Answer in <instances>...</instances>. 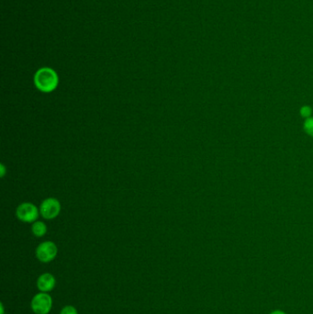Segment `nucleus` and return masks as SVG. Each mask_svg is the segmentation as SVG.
Listing matches in <instances>:
<instances>
[{"label": "nucleus", "mask_w": 313, "mask_h": 314, "mask_svg": "<svg viewBox=\"0 0 313 314\" xmlns=\"http://www.w3.org/2000/svg\"><path fill=\"white\" fill-rule=\"evenodd\" d=\"M61 211V204L58 200L54 198H49L41 202L40 212L41 216L46 220H52L56 218Z\"/></svg>", "instance_id": "obj_5"}, {"label": "nucleus", "mask_w": 313, "mask_h": 314, "mask_svg": "<svg viewBox=\"0 0 313 314\" xmlns=\"http://www.w3.org/2000/svg\"><path fill=\"white\" fill-rule=\"evenodd\" d=\"M305 129H306L308 134L313 136V119L307 120L306 123H305Z\"/></svg>", "instance_id": "obj_9"}, {"label": "nucleus", "mask_w": 313, "mask_h": 314, "mask_svg": "<svg viewBox=\"0 0 313 314\" xmlns=\"http://www.w3.org/2000/svg\"><path fill=\"white\" fill-rule=\"evenodd\" d=\"M16 215L18 219L23 222H34L38 219L39 210L33 203L24 202L17 209Z\"/></svg>", "instance_id": "obj_4"}, {"label": "nucleus", "mask_w": 313, "mask_h": 314, "mask_svg": "<svg viewBox=\"0 0 313 314\" xmlns=\"http://www.w3.org/2000/svg\"><path fill=\"white\" fill-rule=\"evenodd\" d=\"M1 314H4V306L2 303H1Z\"/></svg>", "instance_id": "obj_13"}, {"label": "nucleus", "mask_w": 313, "mask_h": 314, "mask_svg": "<svg viewBox=\"0 0 313 314\" xmlns=\"http://www.w3.org/2000/svg\"><path fill=\"white\" fill-rule=\"evenodd\" d=\"M32 231H33L34 236L42 237L47 233V226L45 225V223H43L42 221H34V224L32 226Z\"/></svg>", "instance_id": "obj_7"}, {"label": "nucleus", "mask_w": 313, "mask_h": 314, "mask_svg": "<svg viewBox=\"0 0 313 314\" xmlns=\"http://www.w3.org/2000/svg\"><path fill=\"white\" fill-rule=\"evenodd\" d=\"M34 84L41 92L50 93L58 87L59 77L54 69L42 67L34 74Z\"/></svg>", "instance_id": "obj_1"}, {"label": "nucleus", "mask_w": 313, "mask_h": 314, "mask_svg": "<svg viewBox=\"0 0 313 314\" xmlns=\"http://www.w3.org/2000/svg\"><path fill=\"white\" fill-rule=\"evenodd\" d=\"M31 308L35 314H49L53 308V298L46 292L40 291L33 298Z\"/></svg>", "instance_id": "obj_2"}, {"label": "nucleus", "mask_w": 313, "mask_h": 314, "mask_svg": "<svg viewBox=\"0 0 313 314\" xmlns=\"http://www.w3.org/2000/svg\"><path fill=\"white\" fill-rule=\"evenodd\" d=\"M270 314H286L285 312H283V311H280V310H276V311H273L272 313Z\"/></svg>", "instance_id": "obj_12"}, {"label": "nucleus", "mask_w": 313, "mask_h": 314, "mask_svg": "<svg viewBox=\"0 0 313 314\" xmlns=\"http://www.w3.org/2000/svg\"><path fill=\"white\" fill-rule=\"evenodd\" d=\"M5 171H6V169H5L4 165H1V174H0V175H1V177H3V176L5 175V173H6Z\"/></svg>", "instance_id": "obj_11"}, {"label": "nucleus", "mask_w": 313, "mask_h": 314, "mask_svg": "<svg viewBox=\"0 0 313 314\" xmlns=\"http://www.w3.org/2000/svg\"><path fill=\"white\" fill-rule=\"evenodd\" d=\"M301 113H302V115H303V116L308 117V116H310V114H311V109H310L309 107H304V108L302 109Z\"/></svg>", "instance_id": "obj_10"}, {"label": "nucleus", "mask_w": 313, "mask_h": 314, "mask_svg": "<svg viewBox=\"0 0 313 314\" xmlns=\"http://www.w3.org/2000/svg\"><path fill=\"white\" fill-rule=\"evenodd\" d=\"M35 254L38 260L46 264L54 260V258L58 254V248L54 242L46 241L38 245V247L36 248Z\"/></svg>", "instance_id": "obj_3"}, {"label": "nucleus", "mask_w": 313, "mask_h": 314, "mask_svg": "<svg viewBox=\"0 0 313 314\" xmlns=\"http://www.w3.org/2000/svg\"><path fill=\"white\" fill-rule=\"evenodd\" d=\"M60 314H78L77 310L72 305H67L61 310Z\"/></svg>", "instance_id": "obj_8"}, {"label": "nucleus", "mask_w": 313, "mask_h": 314, "mask_svg": "<svg viewBox=\"0 0 313 314\" xmlns=\"http://www.w3.org/2000/svg\"><path fill=\"white\" fill-rule=\"evenodd\" d=\"M56 285V279L54 275L51 273H43L37 279V287L40 292H50Z\"/></svg>", "instance_id": "obj_6"}]
</instances>
